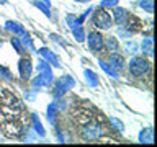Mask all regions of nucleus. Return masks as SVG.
I'll return each instance as SVG.
<instances>
[{"instance_id": "5", "label": "nucleus", "mask_w": 157, "mask_h": 147, "mask_svg": "<svg viewBox=\"0 0 157 147\" xmlns=\"http://www.w3.org/2000/svg\"><path fill=\"white\" fill-rule=\"evenodd\" d=\"M108 61H110V66L113 69H116V70H121L123 66H124V59H123V56H120V54H111V56L108 57Z\"/></svg>"}, {"instance_id": "14", "label": "nucleus", "mask_w": 157, "mask_h": 147, "mask_svg": "<svg viewBox=\"0 0 157 147\" xmlns=\"http://www.w3.org/2000/svg\"><path fill=\"white\" fill-rule=\"evenodd\" d=\"M139 5H141V8H146V12H152V10H154V3H152V0H142Z\"/></svg>"}, {"instance_id": "2", "label": "nucleus", "mask_w": 157, "mask_h": 147, "mask_svg": "<svg viewBox=\"0 0 157 147\" xmlns=\"http://www.w3.org/2000/svg\"><path fill=\"white\" fill-rule=\"evenodd\" d=\"M90 24H93V26L98 28V29H108L111 26L110 13H108L106 10H101V8L95 10V13H93V17L90 20Z\"/></svg>"}, {"instance_id": "10", "label": "nucleus", "mask_w": 157, "mask_h": 147, "mask_svg": "<svg viewBox=\"0 0 157 147\" xmlns=\"http://www.w3.org/2000/svg\"><path fill=\"white\" fill-rule=\"evenodd\" d=\"M141 142H152V129H146L141 132Z\"/></svg>"}, {"instance_id": "16", "label": "nucleus", "mask_w": 157, "mask_h": 147, "mask_svg": "<svg viewBox=\"0 0 157 147\" xmlns=\"http://www.w3.org/2000/svg\"><path fill=\"white\" fill-rule=\"evenodd\" d=\"M101 69H103L105 72H108V74H110L111 77H116V70H115V69H113L111 66H108L106 62H101Z\"/></svg>"}, {"instance_id": "21", "label": "nucleus", "mask_w": 157, "mask_h": 147, "mask_svg": "<svg viewBox=\"0 0 157 147\" xmlns=\"http://www.w3.org/2000/svg\"><path fill=\"white\" fill-rule=\"evenodd\" d=\"M41 2H43V3H46L48 7H49V0H41Z\"/></svg>"}, {"instance_id": "3", "label": "nucleus", "mask_w": 157, "mask_h": 147, "mask_svg": "<svg viewBox=\"0 0 157 147\" xmlns=\"http://www.w3.org/2000/svg\"><path fill=\"white\" fill-rule=\"evenodd\" d=\"M87 41H88V47L92 49V51H101L103 49V36L98 31H90L88 33V38H87Z\"/></svg>"}, {"instance_id": "9", "label": "nucleus", "mask_w": 157, "mask_h": 147, "mask_svg": "<svg viewBox=\"0 0 157 147\" xmlns=\"http://www.w3.org/2000/svg\"><path fill=\"white\" fill-rule=\"evenodd\" d=\"M7 28L10 29V31H13L15 34H20V36H25V34H26V33H25V29L20 26L17 21H8L7 23Z\"/></svg>"}, {"instance_id": "20", "label": "nucleus", "mask_w": 157, "mask_h": 147, "mask_svg": "<svg viewBox=\"0 0 157 147\" xmlns=\"http://www.w3.org/2000/svg\"><path fill=\"white\" fill-rule=\"evenodd\" d=\"M110 121H111V124H115V126H116V129H120V131H123V124H121L120 121H116L115 118H111Z\"/></svg>"}, {"instance_id": "22", "label": "nucleus", "mask_w": 157, "mask_h": 147, "mask_svg": "<svg viewBox=\"0 0 157 147\" xmlns=\"http://www.w3.org/2000/svg\"><path fill=\"white\" fill-rule=\"evenodd\" d=\"M5 2H7V0H0V3H5Z\"/></svg>"}, {"instance_id": "23", "label": "nucleus", "mask_w": 157, "mask_h": 147, "mask_svg": "<svg viewBox=\"0 0 157 147\" xmlns=\"http://www.w3.org/2000/svg\"><path fill=\"white\" fill-rule=\"evenodd\" d=\"M78 2H88V0H78Z\"/></svg>"}, {"instance_id": "8", "label": "nucleus", "mask_w": 157, "mask_h": 147, "mask_svg": "<svg viewBox=\"0 0 157 147\" xmlns=\"http://www.w3.org/2000/svg\"><path fill=\"white\" fill-rule=\"evenodd\" d=\"M103 46H106L110 51H118L120 49V46H118V41L115 36H108L105 41H103Z\"/></svg>"}, {"instance_id": "17", "label": "nucleus", "mask_w": 157, "mask_h": 147, "mask_svg": "<svg viewBox=\"0 0 157 147\" xmlns=\"http://www.w3.org/2000/svg\"><path fill=\"white\" fill-rule=\"evenodd\" d=\"M33 121H34V126H36V131H38V132H39V134H41V136H43V134H44V129H43V126H41V123H39V121H38V118H36V116H33Z\"/></svg>"}, {"instance_id": "7", "label": "nucleus", "mask_w": 157, "mask_h": 147, "mask_svg": "<svg viewBox=\"0 0 157 147\" xmlns=\"http://www.w3.org/2000/svg\"><path fill=\"white\" fill-rule=\"evenodd\" d=\"M39 54L44 57V59H48L49 61V64H52V66H56V67H59V62H57V57L54 56V54L49 51V49H46V47H43V49H39Z\"/></svg>"}, {"instance_id": "6", "label": "nucleus", "mask_w": 157, "mask_h": 147, "mask_svg": "<svg viewBox=\"0 0 157 147\" xmlns=\"http://www.w3.org/2000/svg\"><path fill=\"white\" fill-rule=\"evenodd\" d=\"M113 13H115V23L116 24H124L128 17H129L124 8H115V10H113Z\"/></svg>"}, {"instance_id": "4", "label": "nucleus", "mask_w": 157, "mask_h": 147, "mask_svg": "<svg viewBox=\"0 0 157 147\" xmlns=\"http://www.w3.org/2000/svg\"><path fill=\"white\" fill-rule=\"evenodd\" d=\"M18 67H20V75H21V78H29V75H31V59L29 57H21L18 62Z\"/></svg>"}, {"instance_id": "11", "label": "nucleus", "mask_w": 157, "mask_h": 147, "mask_svg": "<svg viewBox=\"0 0 157 147\" xmlns=\"http://www.w3.org/2000/svg\"><path fill=\"white\" fill-rule=\"evenodd\" d=\"M142 51H146L149 56L152 54V38H147L142 41Z\"/></svg>"}, {"instance_id": "12", "label": "nucleus", "mask_w": 157, "mask_h": 147, "mask_svg": "<svg viewBox=\"0 0 157 147\" xmlns=\"http://www.w3.org/2000/svg\"><path fill=\"white\" fill-rule=\"evenodd\" d=\"M85 77H87V82L90 83V85H98V80H97V77H95V74H93L92 70H85Z\"/></svg>"}, {"instance_id": "13", "label": "nucleus", "mask_w": 157, "mask_h": 147, "mask_svg": "<svg viewBox=\"0 0 157 147\" xmlns=\"http://www.w3.org/2000/svg\"><path fill=\"white\" fill-rule=\"evenodd\" d=\"M74 29V36H75V39H77V41L78 43H82L83 41V38H85V36H83V29H82V26H75V28H72Z\"/></svg>"}, {"instance_id": "18", "label": "nucleus", "mask_w": 157, "mask_h": 147, "mask_svg": "<svg viewBox=\"0 0 157 147\" xmlns=\"http://www.w3.org/2000/svg\"><path fill=\"white\" fill-rule=\"evenodd\" d=\"M12 44H13L15 47H17V51H18V52H23V51H25L23 46H21V43H20L17 38H13V39H12Z\"/></svg>"}, {"instance_id": "15", "label": "nucleus", "mask_w": 157, "mask_h": 147, "mask_svg": "<svg viewBox=\"0 0 157 147\" xmlns=\"http://www.w3.org/2000/svg\"><path fill=\"white\" fill-rule=\"evenodd\" d=\"M34 5H36V7H38L39 10H41V12H43L44 15H48V17L51 15V13H49V7H48L46 3H43V2H39V0H38V2H34Z\"/></svg>"}, {"instance_id": "1", "label": "nucleus", "mask_w": 157, "mask_h": 147, "mask_svg": "<svg viewBox=\"0 0 157 147\" xmlns=\"http://www.w3.org/2000/svg\"><path fill=\"white\" fill-rule=\"evenodd\" d=\"M151 70V64L144 57H132L129 62V72L134 77H142Z\"/></svg>"}, {"instance_id": "19", "label": "nucleus", "mask_w": 157, "mask_h": 147, "mask_svg": "<svg viewBox=\"0 0 157 147\" xmlns=\"http://www.w3.org/2000/svg\"><path fill=\"white\" fill-rule=\"evenodd\" d=\"M116 3H118V0H103L101 7H115Z\"/></svg>"}]
</instances>
